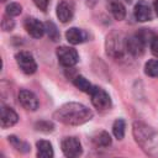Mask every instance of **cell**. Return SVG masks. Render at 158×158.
Returning <instances> with one entry per match:
<instances>
[{"mask_svg": "<svg viewBox=\"0 0 158 158\" xmlns=\"http://www.w3.org/2000/svg\"><path fill=\"white\" fill-rule=\"evenodd\" d=\"M53 117L60 123L68 126H79L93 118V111L83 104L67 102L54 111Z\"/></svg>", "mask_w": 158, "mask_h": 158, "instance_id": "6da1fadb", "label": "cell"}, {"mask_svg": "<svg viewBox=\"0 0 158 158\" xmlns=\"http://www.w3.org/2000/svg\"><path fill=\"white\" fill-rule=\"evenodd\" d=\"M137 144L151 157L158 158V132L144 122L136 121L132 127Z\"/></svg>", "mask_w": 158, "mask_h": 158, "instance_id": "7a4b0ae2", "label": "cell"}, {"mask_svg": "<svg viewBox=\"0 0 158 158\" xmlns=\"http://www.w3.org/2000/svg\"><path fill=\"white\" fill-rule=\"evenodd\" d=\"M126 51V38L122 37L121 33L111 32L106 38V52L114 59H118L123 57Z\"/></svg>", "mask_w": 158, "mask_h": 158, "instance_id": "3957f363", "label": "cell"}, {"mask_svg": "<svg viewBox=\"0 0 158 158\" xmlns=\"http://www.w3.org/2000/svg\"><path fill=\"white\" fill-rule=\"evenodd\" d=\"M90 98H91V102L93 105L95 106V109H98L99 111L104 112V111H107L111 109V98L110 95L102 89V88H99V86H93L91 91H90Z\"/></svg>", "mask_w": 158, "mask_h": 158, "instance_id": "277c9868", "label": "cell"}, {"mask_svg": "<svg viewBox=\"0 0 158 158\" xmlns=\"http://www.w3.org/2000/svg\"><path fill=\"white\" fill-rule=\"evenodd\" d=\"M57 58L59 64L64 68H72L79 60L78 52L74 48L67 46H60L57 48Z\"/></svg>", "mask_w": 158, "mask_h": 158, "instance_id": "5b68a950", "label": "cell"}, {"mask_svg": "<svg viewBox=\"0 0 158 158\" xmlns=\"http://www.w3.org/2000/svg\"><path fill=\"white\" fill-rule=\"evenodd\" d=\"M60 148L67 158H79L83 153L81 143L77 137H65L62 139Z\"/></svg>", "mask_w": 158, "mask_h": 158, "instance_id": "8992f818", "label": "cell"}, {"mask_svg": "<svg viewBox=\"0 0 158 158\" xmlns=\"http://www.w3.org/2000/svg\"><path fill=\"white\" fill-rule=\"evenodd\" d=\"M16 63L25 74H33L37 70V63L30 52L21 51L15 56Z\"/></svg>", "mask_w": 158, "mask_h": 158, "instance_id": "52a82bcc", "label": "cell"}, {"mask_svg": "<svg viewBox=\"0 0 158 158\" xmlns=\"http://www.w3.org/2000/svg\"><path fill=\"white\" fill-rule=\"evenodd\" d=\"M146 46H147L146 42L142 40V37L138 35V32L133 33L126 38V51L133 57L142 56Z\"/></svg>", "mask_w": 158, "mask_h": 158, "instance_id": "ba28073f", "label": "cell"}, {"mask_svg": "<svg viewBox=\"0 0 158 158\" xmlns=\"http://www.w3.org/2000/svg\"><path fill=\"white\" fill-rule=\"evenodd\" d=\"M23 26H25V30L27 31V33L30 36H32L33 38H41L46 32L44 23H42L40 20H37L35 17H26Z\"/></svg>", "mask_w": 158, "mask_h": 158, "instance_id": "9c48e42d", "label": "cell"}, {"mask_svg": "<svg viewBox=\"0 0 158 158\" xmlns=\"http://www.w3.org/2000/svg\"><path fill=\"white\" fill-rule=\"evenodd\" d=\"M19 101L22 105L23 109L30 110V111H36L38 109V106H40L37 96L32 91L26 90V89L20 90V93H19Z\"/></svg>", "mask_w": 158, "mask_h": 158, "instance_id": "30bf717a", "label": "cell"}, {"mask_svg": "<svg viewBox=\"0 0 158 158\" xmlns=\"http://www.w3.org/2000/svg\"><path fill=\"white\" fill-rule=\"evenodd\" d=\"M135 17L137 21L139 22H144V21H149L152 19V10L149 4L146 0H139L136 5H135V10H133Z\"/></svg>", "mask_w": 158, "mask_h": 158, "instance_id": "8fae6325", "label": "cell"}, {"mask_svg": "<svg viewBox=\"0 0 158 158\" xmlns=\"http://www.w3.org/2000/svg\"><path fill=\"white\" fill-rule=\"evenodd\" d=\"M73 14H74V7H73L72 2H69L67 0H62L57 5V17L63 23L70 21L72 17H73Z\"/></svg>", "mask_w": 158, "mask_h": 158, "instance_id": "7c38bea8", "label": "cell"}, {"mask_svg": "<svg viewBox=\"0 0 158 158\" xmlns=\"http://www.w3.org/2000/svg\"><path fill=\"white\" fill-rule=\"evenodd\" d=\"M65 38L69 43L72 44H79V43H83L85 42L88 38H89V35L86 31L81 30V28H78V27H72L69 28L67 32H65Z\"/></svg>", "mask_w": 158, "mask_h": 158, "instance_id": "4fadbf2b", "label": "cell"}, {"mask_svg": "<svg viewBox=\"0 0 158 158\" xmlns=\"http://www.w3.org/2000/svg\"><path fill=\"white\" fill-rule=\"evenodd\" d=\"M17 121H19L17 114H16L11 107L2 105V106H1V127H2V128L11 127V126H14Z\"/></svg>", "mask_w": 158, "mask_h": 158, "instance_id": "5bb4252c", "label": "cell"}, {"mask_svg": "<svg viewBox=\"0 0 158 158\" xmlns=\"http://www.w3.org/2000/svg\"><path fill=\"white\" fill-rule=\"evenodd\" d=\"M37 147V158H54V152L51 142L46 139H40L36 143Z\"/></svg>", "mask_w": 158, "mask_h": 158, "instance_id": "9a60e30c", "label": "cell"}, {"mask_svg": "<svg viewBox=\"0 0 158 158\" xmlns=\"http://www.w3.org/2000/svg\"><path fill=\"white\" fill-rule=\"evenodd\" d=\"M110 11L112 14V16L116 19V20H123L125 16H126V9L125 6L122 5L121 1L118 0H112L110 2Z\"/></svg>", "mask_w": 158, "mask_h": 158, "instance_id": "2e32d148", "label": "cell"}, {"mask_svg": "<svg viewBox=\"0 0 158 158\" xmlns=\"http://www.w3.org/2000/svg\"><path fill=\"white\" fill-rule=\"evenodd\" d=\"M93 142L98 146V147H107L111 144V137L107 132L101 131L99 133H96L93 138Z\"/></svg>", "mask_w": 158, "mask_h": 158, "instance_id": "e0dca14e", "label": "cell"}, {"mask_svg": "<svg viewBox=\"0 0 158 158\" xmlns=\"http://www.w3.org/2000/svg\"><path fill=\"white\" fill-rule=\"evenodd\" d=\"M73 83H74V85H75L79 90H81V91H84V93H88V94H90V91H91V89H93V86H94V85H91L83 75H77V77L73 79Z\"/></svg>", "mask_w": 158, "mask_h": 158, "instance_id": "ac0fdd59", "label": "cell"}, {"mask_svg": "<svg viewBox=\"0 0 158 158\" xmlns=\"http://www.w3.org/2000/svg\"><path fill=\"white\" fill-rule=\"evenodd\" d=\"M125 128H126V125H125V121L122 118H117L114 125H112V132H114V136L117 138V139H122L123 136H125Z\"/></svg>", "mask_w": 158, "mask_h": 158, "instance_id": "d6986e66", "label": "cell"}, {"mask_svg": "<svg viewBox=\"0 0 158 158\" xmlns=\"http://www.w3.org/2000/svg\"><path fill=\"white\" fill-rule=\"evenodd\" d=\"M44 28H46V33L48 35L49 40H52L53 42H56V41L59 40V36H60L59 35V31H58L57 26L52 21H47L44 23Z\"/></svg>", "mask_w": 158, "mask_h": 158, "instance_id": "ffe728a7", "label": "cell"}, {"mask_svg": "<svg viewBox=\"0 0 158 158\" xmlns=\"http://www.w3.org/2000/svg\"><path fill=\"white\" fill-rule=\"evenodd\" d=\"M144 73L149 77L158 78V59H151L144 64Z\"/></svg>", "mask_w": 158, "mask_h": 158, "instance_id": "44dd1931", "label": "cell"}, {"mask_svg": "<svg viewBox=\"0 0 158 158\" xmlns=\"http://www.w3.org/2000/svg\"><path fill=\"white\" fill-rule=\"evenodd\" d=\"M9 142L14 146V148H16V149L20 151V152L26 153V152L30 151V146H28L26 142H23V141H21L20 138H17L16 136H9Z\"/></svg>", "mask_w": 158, "mask_h": 158, "instance_id": "7402d4cb", "label": "cell"}, {"mask_svg": "<svg viewBox=\"0 0 158 158\" xmlns=\"http://www.w3.org/2000/svg\"><path fill=\"white\" fill-rule=\"evenodd\" d=\"M35 127H36L37 131L46 132V133L52 132L53 128H54V126H53V123H52L51 121H38V122H36Z\"/></svg>", "mask_w": 158, "mask_h": 158, "instance_id": "603a6c76", "label": "cell"}, {"mask_svg": "<svg viewBox=\"0 0 158 158\" xmlns=\"http://www.w3.org/2000/svg\"><path fill=\"white\" fill-rule=\"evenodd\" d=\"M21 11H22V7L17 2H10L6 6V15H9V16H19L21 14Z\"/></svg>", "mask_w": 158, "mask_h": 158, "instance_id": "cb8c5ba5", "label": "cell"}, {"mask_svg": "<svg viewBox=\"0 0 158 158\" xmlns=\"http://www.w3.org/2000/svg\"><path fill=\"white\" fill-rule=\"evenodd\" d=\"M14 26H15V22H14V20L11 19V16L6 15V16H4V17H2L1 27H2V30H4V31H11V30L14 28Z\"/></svg>", "mask_w": 158, "mask_h": 158, "instance_id": "d4e9b609", "label": "cell"}, {"mask_svg": "<svg viewBox=\"0 0 158 158\" xmlns=\"http://www.w3.org/2000/svg\"><path fill=\"white\" fill-rule=\"evenodd\" d=\"M32 1L35 2V5H36L40 10H42V11H47L48 5H49V0H32Z\"/></svg>", "mask_w": 158, "mask_h": 158, "instance_id": "484cf974", "label": "cell"}, {"mask_svg": "<svg viewBox=\"0 0 158 158\" xmlns=\"http://www.w3.org/2000/svg\"><path fill=\"white\" fill-rule=\"evenodd\" d=\"M149 47H151V52L153 53V56L158 58V37L157 36L151 41Z\"/></svg>", "mask_w": 158, "mask_h": 158, "instance_id": "4316f807", "label": "cell"}, {"mask_svg": "<svg viewBox=\"0 0 158 158\" xmlns=\"http://www.w3.org/2000/svg\"><path fill=\"white\" fill-rule=\"evenodd\" d=\"M153 6H154V11H156V14H157V16H158V0H154Z\"/></svg>", "mask_w": 158, "mask_h": 158, "instance_id": "83f0119b", "label": "cell"}, {"mask_svg": "<svg viewBox=\"0 0 158 158\" xmlns=\"http://www.w3.org/2000/svg\"><path fill=\"white\" fill-rule=\"evenodd\" d=\"M1 1H2V2H5V1H7V0H1Z\"/></svg>", "mask_w": 158, "mask_h": 158, "instance_id": "f1b7e54d", "label": "cell"}]
</instances>
